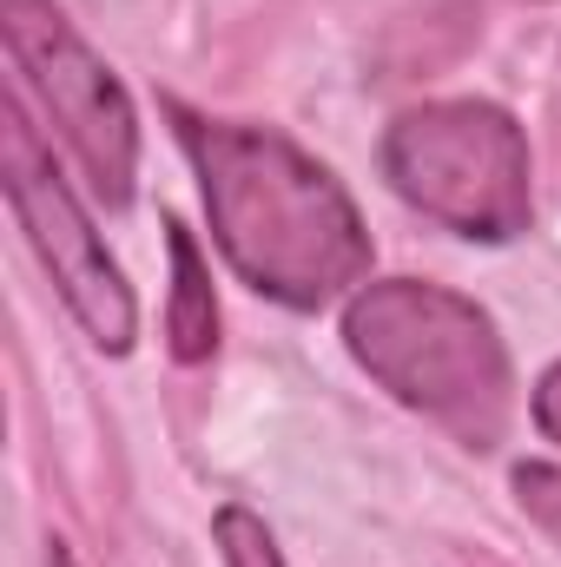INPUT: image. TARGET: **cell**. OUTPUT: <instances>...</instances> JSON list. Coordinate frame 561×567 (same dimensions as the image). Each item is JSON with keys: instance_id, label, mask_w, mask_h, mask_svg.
<instances>
[{"instance_id": "6da1fadb", "label": "cell", "mask_w": 561, "mask_h": 567, "mask_svg": "<svg viewBox=\"0 0 561 567\" xmlns=\"http://www.w3.org/2000/svg\"><path fill=\"white\" fill-rule=\"evenodd\" d=\"M165 120L198 172L225 265L258 297L284 310H324L370 278V231L324 158H310L278 126L205 120L185 100H165Z\"/></svg>"}, {"instance_id": "7a4b0ae2", "label": "cell", "mask_w": 561, "mask_h": 567, "mask_svg": "<svg viewBox=\"0 0 561 567\" xmlns=\"http://www.w3.org/2000/svg\"><path fill=\"white\" fill-rule=\"evenodd\" d=\"M357 370L462 449H496L516 416V370L496 317L429 278L357 284L344 303Z\"/></svg>"}, {"instance_id": "3957f363", "label": "cell", "mask_w": 561, "mask_h": 567, "mask_svg": "<svg viewBox=\"0 0 561 567\" xmlns=\"http://www.w3.org/2000/svg\"><path fill=\"white\" fill-rule=\"evenodd\" d=\"M390 192L456 238L509 245L536 218L529 140L496 100H429L390 120L377 145Z\"/></svg>"}, {"instance_id": "277c9868", "label": "cell", "mask_w": 561, "mask_h": 567, "mask_svg": "<svg viewBox=\"0 0 561 567\" xmlns=\"http://www.w3.org/2000/svg\"><path fill=\"white\" fill-rule=\"evenodd\" d=\"M0 33H7L13 86L40 100L47 126L80 158L93 198L106 212H126L140 178V113L120 73L73 33V20L53 0H0Z\"/></svg>"}, {"instance_id": "5b68a950", "label": "cell", "mask_w": 561, "mask_h": 567, "mask_svg": "<svg viewBox=\"0 0 561 567\" xmlns=\"http://www.w3.org/2000/svg\"><path fill=\"white\" fill-rule=\"evenodd\" d=\"M0 178H7V205H13V218H20V231H27V245H33V258L47 265L60 303L80 317V330H86L100 350L126 357L133 337H140V303H133V290H126V271L113 265L106 238L93 231L86 205L73 198L67 172L53 165V145L33 133L20 86H13L7 106H0Z\"/></svg>"}, {"instance_id": "8992f818", "label": "cell", "mask_w": 561, "mask_h": 567, "mask_svg": "<svg viewBox=\"0 0 561 567\" xmlns=\"http://www.w3.org/2000/svg\"><path fill=\"white\" fill-rule=\"evenodd\" d=\"M165 251H172V303H165V350L178 363H205L218 350V297H212V265L185 218L165 212Z\"/></svg>"}, {"instance_id": "52a82bcc", "label": "cell", "mask_w": 561, "mask_h": 567, "mask_svg": "<svg viewBox=\"0 0 561 567\" xmlns=\"http://www.w3.org/2000/svg\"><path fill=\"white\" fill-rule=\"evenodd\" d=\"M212 542H218L225 567H284L272 528H265L252 508H238V502H225V508L212 515Z\"/></svg>"}, {"instance_id": "ba28073f", "label": "cell", "mask_w": 561, "mask_h": 567, "mask_svg": "<svg viewBox=\"0 0 561 567\" xmlns=\"http://www.w3.org/2000/svg\"><path fill=\"white\" fill-rule=\"evenodd\" d=\"M516 502H522V515L561 548V462H522L516 468Z\"/></svg>"}, {"instance_id": "9c48e42d", "label": "cell", "mask_w": 561, "mask_h": 567, "mask_svg": "<svg viewBox=\"0 0 561 567\" xmlns=\"http://www.w3.org/2000/svg\"><path fill=\"white\" fill-rule=\"evenodd\" d=\"M529 410H536V429H542L549 442H561V363L542 370V383H536V403H529Z\"/></svg>"}, {"instance_id": "30bf717a", "label": "cell", "mask_w": 561, "mask_h": 567, "mask_svg": "<svg viewBox=\"0 0 561 567\" xmlns=\"http://www.w3.org/2000/svg\"><path fill=\"white\" fill-rule=\"evenodd\" d=\"M47 567H73V555H67V542H47Z\"/></svg>"}]
</instances>
